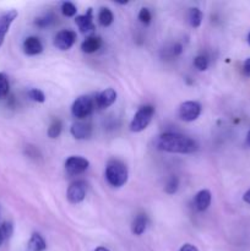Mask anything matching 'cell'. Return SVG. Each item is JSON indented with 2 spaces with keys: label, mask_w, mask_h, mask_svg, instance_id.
Wrapping results in <instances>:
<instances>
[{
  "label": "cell",
  "mask_w": 250,
  "mask_h": 251,
  "mask_svg": "<svg viewBox=\"0 0 250 251\" xmlns=\"http://www.w3.org/2000/svg\"><path fill=\"white\" fill-rule=\"evenodd\" d=\"M157 147L169 153H193L198 150L195 140L176 132H164L158 137Z\"/></svg>",
  "instance_id": "1"
},
{
  "label": "cell",
  "mask_w": 250,
  "mask_h": 251,
  "mask_svg": "<svg viewBox=\"0 0 250 251\" xmlns=\"http://www.w3.org/2000/svg\"><path fill=\"white\" fill-rule=\"evenodd\" d=\"M127 168L123 162L110 161L105 168V179L108 184L114 188H122L127 181Z\"/></svg>",
  "instance_id": "2"
},
{
  "label": "cell",
  "mask_w": 250,
  "mask_h": 251,
  "mask_svg": "<svg viewBox=\"0 0 250 251\" xmlns=\"http://www.w3.org/2000/svg\"><path fill=\"white\" fill-rule=\"evenodd\" d=\"M154 114V108L152 105H144L135 113L131 123H130V130L132 132L144 131L149 124L151 123Z\"/></svg>",
  "instance_id": "3"
},
{
  "label": "cell",
  "mask_w": 250,
  "mask_h": 251,
  "mask_svg": "<svg viewBox=\"0 0 250 251\" xmlns=\"http://www.w3.org/2000/svg\"><path fill=\"white\" fill-rule=\"evenodd\" d=\"M95 100L90 96H80L75 100L71 107V113L77 119H85L95 109Z\"/></svg>",
  "instance_id": "4"
},
{
  "label": "cell",
  "mask_w": 250,
  "mask_h": 251,
  "mask_svg": "<svg viewBox=\"0 0 250 251\" xmlns=\"http://www.w3.org/2000/svg\"><path fill=\"white\" fill-rule=\"evenodd\" d=\"M201 114V105L200 103L195 100H186L183 102L179 107V117L184 122H195Z\"/></svg>",
  "instance_id": "5"
},
{
  "label": "cell",
  "mask_w": 250,
  "mask_h": 251,
  "mask_svg": "<svg viewBox=\"0 0 250 251\" xmlns=\"http://www.w3.org/2000/svg\"><path fill=\"white\" fill-rule=\"evenodd\" d=\"M76 32L73 29H63V31L58 32V34L54 38V46L59 49V50H69L71 47L75 44Z\"/></svg>",
  "instance_id": "6"
},
{
  "label": "cell",
  "mask_w": 250,
  "mask_h": 251,
  "mask_svg": "<svg viewBox=\"0 0 250 251\" xmlns=\"http://www.w3.org/2000/svg\"><path fill=\"white\" fill-rule=\"evenodd\" d=\"M90 167V162L80 156H71L65 161V169L70 176H78L86 172Z\"/></svg>",
  "instance_id": "7"
},
{
  "label": "cell",
  "mask_w": 250,
  "mask_h": 251,
  "mask_svg": "<svg viewBox=\"0 0 250 251\" xmlns=\"http://www.w3.org/2000/svg\"><path fill=\"white\" fill-rule=\"evenodd\" d=\"M66 198L71 203H80L86 198V184L82 180L74 181L66 191Z\"/></svg>",
  "instance_id": "8"
},
{
  "label": "cell",
  "mask_w": 250,
  "mask_h": 251,
  "mask_svg": "<svg viewBox=\"0 0 250 251\" xmlns=\"http://www.w3.org/2000/svg\"><path fill=\"white\" fill-rule=\"evenodd\" d=\"M17 16H19V12L16 10H9V11L0 15V47L4 43L5 37H6L12 22L16 20Z\"/></svg>",
  "instance_id": "9"
},
{
  "label": "cell",
  "mask_w": 250,
  "mask_h": 251,
  "mask_svg": "<svg viewBox=\"0 0 250 251\" xmlns=\"http://www.w3.org/2000/svg\"><path fill=\"white\" fill-rule=\"evenodd\" d=\"M76 25H77L78 29H80L82 33H91L96 29L95 24H93V15H92V9H88L87 12L80 16H76L75 19Z\"/></svg>",
  "instance_id": "10"
},
{
  "label": "cell",
  "mask_w": 250,
  "mask_h": 251,
  "mask_svg": "<svg viewBox=\"0 0 250 251\" xmlns=\"http://www.w3.org/2000/svg\"><path fill=\"white\" fill-rule=\"evenodd\" d=\"M115 100H117V92H115V90H113V88H105L104 91H102L96 97L95 103L100 109H105V108L110 107Z\"/></svg>",
  "instance_id": "11"
},
{
  "label": "cell",
  "mask_w": 250,
  "mask_h": 251,
  "mask_svg": "<svg viewBox=\"0 0 250 251\" xmlns=\"http://www.w3.org/2000/svg\"><path fill=\"white\" fill-rule=\"evenodd\" d=\"M70 132L76 140H87L92 135V126L88 123L76 122L71 125Z\"/></svg>",
  "instance_id": "12"
},
{
  "label": "cell",
  "mask_w": 250,
  "mask_h": 251,
  "mask_svg": "<svg viewBox=\"0 0 250 251\" xmlns=\"http://www.w3.org/2000/svg\"><path fill=\"white\" fill-rule=\"evenodd\" d=\"M22 48H24L25 54H27V55H37V54L42 53V50H43V44H42L41 39L38 37L31 36L25 39Z\"/></svg>",
  "instance_id": "13"
},
{
  "label": "cell",
  "mask_w": 250,
  "mask_h": 251,
  "mask_svg": "<svg viewBox=\"0 0 250 251\" xmlns=\"http://www.w3.org/2000/svg\"><path fill=\"white\" fill-rule=\"evenodd\" d=\"M211 200H212V195L208 190L203 189L200 190L195 196V207L196 210L203 212V211L207 210L211 205Z\"/></svg>",
  "instance_id": "14"
},
{
  "label": "cell",
  "mask_w": 250,
  "mask_h": 251,
  "mask_svg": "<svg viewBox=\"0 0 250 251\" xmlns=\"http://www.w3.org/2000/svg\"><path fill=\"white\" fill-rule=\"evenodd\" d=\"M100 46H102V39H100V37L92 36L87 37V38L82 42L81 49H82V51H85V53L92 54L96 53V51L100 48Z\"/></svg>",
  "instance_id": "15"
},
{
  "label": "cell",
  "mask_w": 250,
  "mask_h": 251,
  "mask_svg": "<svg viewBox=\"0 0 250 251\" xmlns=\"http://www.w3.org/2000/svg\"><path fill=\"white\" fill-rule=\"evenodd\" d=\"M28 249L31 251H44L47 249V243L41 234L33 233L29 238Z\"/></svg>",
  "instance_id": "16"
},
{
  "label": "cell",
  "mask_w": 250,
  "mask_h": 251,
  "mask_svg": "<svg viewBox=\"0 0 250 251\" xmlns=\"http://www.w3.org/2000/svg\"><path fill=\"white\" fill-rule=\"evenodd\" d=\"M147 228V218L146 216L139 215L137 217H135V220L131 223V232L135 235H141L144 234L145 230Z\"/></svg>",
  "instance_id": "17"
},
{
  "label": "cell",
  "mask_w": 250,
  "mask_h": 251,
  "mask_svg": "<svg viewBox=\"0 0 250 251\" xmlns=\"http://www.w3.org/2000/svg\"><path fill=\"white\" fill-rule=\"evenodd\" d=\"M188 19H189V24H190V26L194 27V28H198V27H200L201 22H202V19H203L202 11H201L199 7H191L190 11H189Z\"/></svg>",
  "instance_id": "18"
},
{
  "label": "cell",
  "mask_w": 250,
  "mask_h": 251,
  "mask_svg": "<svg viewBox=\"0 0 250 251\" xmlns=\"http://www.w3.org/2000/svg\"><path fill=\"white\" fill-rule=\"evenodd\" d=\"M98 21H100V24L103 27L110 26L113 24V21H114V14L108 7H102L100 10V14H98Z\"/></svg>",
  "instance_id": "19"
},
{
  "label": "cell",
  "mask_w": 250,
  "mask_h": 251,
  "mask_svg": "<svg viewBox=\"0 0 250 251\" xmlns=\"http://www.w3.org/2000/svg\"><path fill=\"white\" fill-rule=\"evenodd\" d=\"M61 129H63V124L60 120L54 119L48 127V136L50 139H56L61 134Z\"/></svg>",
  "instance_id": "20"
},
{
  "label": "cell",
  "mask_w": 250,
  "mask_h": 251,
  "mask_svg": "<svg viewBox=\"0 0 250 251\" xmlns=\"http://www.w3.org/2000/svg\"><path fill=\"white\" fill-rule=\"evenodd\" d=\"M10 91V82L7 78L6 74L0 73V98H5L9 95Z\"/></svg>",
  "instance_id": "21"
},
{
  "label": "cell",
  "mask_w": 250,
  "mask_h": 251,
  "mask_svg": "<svg viewBox=\"0 0 250 251\" xmlns=\"http://www.w3.org/2000/svg\"><path fill=\"white\" fill-rule=\"evenodd\" d=\"M178 188H179V180L176 176H173L168 179V181H167L166 186H164V191H166L167 194H169V195H173V194L176 193Z\"/></svg>",
  "instance_id": "22"
},
{
  "label": "cell",
  "mask_w": 250,
  "mask_h": 251,
  "mask_svg": "<svg viewBox=\"0 0 250 251\" xmlns=\"http://www.w3.org/2000/svg\"><path fill=\"white\" fill-rule=\"evenodd\" d=\"M61 12H63L64 16L66 17H74L77 12V9H76L75 4L70 1H65L61 4Z\"/></svg>",
  "instance_id": "23"
},
{
  "label": "cell",
  "mask_w": 250,
  "mask_h": 251,
  "mask_svg": "<svg viewBox=\"0 0 250 251\" xmlns=\"http://www.w3.org/2000/svg\"><path fill=\"white\" fill-rule=\"evenodd\" d=\"M194 66L199 71H205L208 68V59L206 55H198L194 59Z\"/></svg>",
  "instance_id": "24"
},
{
  "label": "cell",
  "mask_w": 250,
  "mask_h": 251,
  "mask_svg": "<svg viewBox=\"0 0 250 251\" xmlns=\"http://www.w3.org/2000/svg\"><path fill=\"white\" fill-rule=\"evenodd\" d=\"M28 97L31 98L33 102L37 103H43L44 100H46V95H44L41 90H38V88H31V90L28 91Z\"/></svg>",
  "instance_id": "25"
},
{
  "label": "cell",
  "mask_w": 250,
  "mask_h": 251,
  "mask_svg": "<svg viewBox=\"0 0 250 251\" xmlns=\"http://www.w3.org/2000/svg\"><path fill=\"white\" fill-rule=\"evenodd\" d=\"M0 230H1V234L4 237V239H9L12 235V233H14V226L10 222H4L0 226Z\"/></svg>",
  "instance_id": "26"
},
{
  "label": "cell",
  "mask_w": 250,
  "mask_h": 251,
  "mask_svg": "<svg viewBox=\"0 0 250 251\" xmlns=\"http://www.w3.org/2000/svg\"><path fill=\"white\" fill-rule=\"evenodd\" d=\"M53 21H54L53 15L48 14V15H44L43 17H39V19H37L36 25L38 27H41V28H44V27H48Z\"/></svg>",
  "instance_id": "27"
},
{
  "label": "cell",
  "mask_w": 250,
  "mask_h": 251,
  "mask_svg": "<svg viewBox=\"0 0 250 251\" xmlns=\"http://www.w3.org/2000/svg\"><path fill=\"white\" fill-rule=\"evenodd\" d=\"M139 20L142 22L144 25H149L152 20V15L151 11H150L147 7H142L139 12Z\"/></svg>",
  "instance_id": "28"
},
{
  "label": "cell",
  "mask_w": 250,
  "mask_h": 251,
  "mask_svg": "<svg viewBox=\"0 0 250 251\" xmlns=\"http://www.w3.org/2000/svg\"><path fill=\"white\" fill-rule=\"evenodd\" d=\"M181 51H183V46H181V44H179V43H176V44H174L173 47H172V49H171V55L172 56H176V55H179V54H181Z\"/></svg>",
  "instance_id": "29"
},
{
  "label": "cell",
  "mask_w": 250,
  "mask_h": 251,
  "mask_svg": "<svg viewBox=\"0 0 250 251\" xmlns=\"http://www.w3.org/2000/svg\"><path fill=\"white\" fill-rule=\"evenodd\" d=\"M243 73H244L245 76H250V58L244 61V65H243Z\"/></svg>",
  "instance_id": "30"
},
{
  "label": "cell",
  "mask_w": 250,
  "mask_h": 251,
  "mask_svg": "<svg viewBox=\"0 0 250 251\" xmlns=\"http://www.w3.org/2000/svg\"><path fill=\"white\" fill-rule=\"evenodd\" d=\"M179 251H199V249L193 244H184Z\"/></svg>",
  "instance_id": "31"
},
{
  "label": "cell",
  "mask_w": 250,
  "mask_h": 251,
  "mask_svg": "<svg viewBox=\"0 0 250 251\" xmlns=\"http://www.w3.org/2000/svg\"><path fill=\"white\" fill-rule=\"evenodd\" d=\"M243 200H244L245 202L249 203V205H250V189L247 191V193L244 194V196H243Z\"/></svg>",
  "instance_id": "32"
},
{
  "label": "cell",
  "mask_w": 250,
  "mask_h": 251,
  "mask_svg": "<svg viewBox=\"0 0 250 251\" xmlns=\"http://www.w3.org/2000/svg\"><path fill=\"white\" fill-rule=\"evenodd\" d=\"M95 251H109V249H107V248H104V247H98V248H96Z\"/></svg>",
  "instance_id": "33"
},
{
  "label": "cell",
  "mask_w": 250,
  "mask_h": 251,
  "mask_svg": "<svg viewBox=\"0 0 250 251\" xmlns=\"http://www.w3.org/2000/svg\"><path fill=\"white\" fill-rule=\"evenodd\" d=\"M247 144L250 146V131L248 132V135H247Z\"/></svg>",
  "instance_id": "34"
},
{
  "label": "cell",
  "mask_w": 250,
  "mask_h": 251,
  "mask_svg": "<svg viewBox=\"0 0 250 251\" xmlns=\"http://www.w3.org/2000/svg\"><path fill=\"white\" fill-rule=\"evenodd\" d=\"M4 237H2V234H1V230H0V245L2 244V242H4Z\"/></svg>",
  "instance_id": "35"
},
{
  "label": "cell",
  "mask_w": 250,
  "mask_h": 251,
  "mask_svg": "<svg viewBox=\"0 0 250 251\" xmlns=\"http://www.w3.org/2000/svg\"><path fill=\"white\" fill-rule=\"evenodd\" d=\"M248 43H249V46H250V33L248 34Z\"/></svg>",
  "instance_id": "36"
}]
</instances>
